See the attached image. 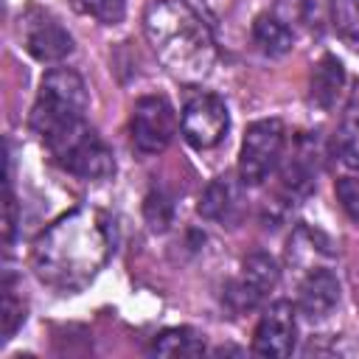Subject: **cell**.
Listing matches in <instances>:
<instances>
[{
    "instance_id": "cell-10",
    "label": "cell",
    "mask_w": 359,
    "mask_h": 359,
    "mask_svg": "<svg viewBox=\"0 0 359 359\" xmlns=\"http://www.w3.org/2000/svg\"><path fill=\"white\" fill-rule=\"evenodd\" d=\"M25 50L36 62H62L73 53V36L48 14H36L25 20Z\"/></svg>"
},
{
    "instance_id": "cell-21",
    "label": "cell",
    "mask_w": 359,
    "mask_h": 359,
    "mask_svg": "<svg viewBox=\"0 0 359 359\" xmlns=\"http://www.w3.org/2000/svg\"><path fill=\"white\" fill-rule=\"evenodd\" d=\"M337 199L342 210L359 222V174H348L337 180Z\"/></svg>"
},
{
    "instance_id": "cell-16",
    "label": "cell",
    "mask_w": 359,
    "mask_h": 359,
    "mask_svg": "<svg viewBox=\"0 0 359 359\" xmlns=\"http://www.w3.org/2000/svg\"><path fill=\"white\" fill-rule=\"evenodd\" d=\"M337 154L348 168H359V101H353L339 121Z\"/></svg>"
},
{
    "instance_id": "cell-14",
    "label": "cell",
    "mask_w": 359,
    "mask_h": 359,
    "mask_svg": "<svg viewBox=\"0 0 359 359\" xmlns=\"http://www.w3.org/2000/svg\"><path fill=\"white\" fill-rule=\"evenodd\" d=\"M252 39H255L258 50L266 53V56H283L294 45V34L272 11L255 17V22H252Z\"/></svg>"
},
{
    "instance_id": "cell-3",
    "label": "cell",
    "mask_w": 359,
    "mask_h": 359,
    "mask_svg": "<svg viewBox=\"0 0 359 359\" xmlns=\"http://www.w3.org/2000/svg\"><path fill=\"white\" fill-rule=\"evenodd\" d=\"M87 107L90 95L84 79L70 67H53L42 76L39 95L31 109V129L53 151L84 126Z\"/></svg>"
},
{
    "instance_id": "cell-20",
    "label": "cell",
    "mask_w": 359,
    "mask_h": 359,
    "mask_svg": "<svg viewBox=\"0 0 359 359\" xmlns=\"http://www.w3.org/2000/svg\"><path fill=\"white\" fill-rule=\"evenodd\" d=\"M22 320H25L22 297H17V289L6 278V283H3V339H11L17 334V328L22 325Z\"/></svg>"
},
{
    "instance_id": "cell-22",
    "label": "cell",
    "mask_w": 359,
    "mask_h": 359,
    "mask_svg": "<svg viewBox=\"0 0 359 359\" xmlns=\"http://www.w3.org/2000/svg\"><path fill=\"white\" fill-rule=\"evenodd\" d=\"M14 227H17V199L11 194V188L6 191V241L14 238Z\"/></svg>"
},
{
    "instance_id": "cell-19",
    "label": "cell",
    "mask_w": 359,
    "mask_h": 359,
    "mask_svg": "<svg viewBox=\"0 0 359 359\" xmlns=\"http://www.w3.org/2000/svg\"><path fill=\"white\" fill-rule=\"evenodd\" d=\"M79 14L98 20L101 25H118L126 14V0H70Z\"/></svg>"
},
{
    "instance_id": "cell-1",
    "label": "cell",
    "mask_w": 359,
    "mask_h": 359,
    "mask_svg": "<svg viewBox=\"0 0 359 359\" xmlns=\"http://www.w3.org/2000/svg\"><path fill=\"white\" fill-rule=\"evenodd\" d=\"M112 255V227L98 210H73L56 219L34 244V269L59 292L84 289Z\"/></svg>"
},
{
    "instance_id": "cell-6",
    "label": "cell",
    "mask_w": 359,
    "mask_h": 359,
    "mask_svg": "<svg viewBox=\"0 0 359 359\" xmlns=\"http://www.w3.org/2000/svg\"><path fill=\"white\" fill-rule=\"evenodd\" d=\"M177 135V112L163 95H143L132 109V143L143 154H160Z\"/></svg>"
},
{
    "instance_id": "cell-8",
    "label": "cell",
    "mask_w": 359,
    "mask_h": 359,
    "mask_svg": "<svg viewBox=\"0 0 359 359\" xmlns=\"http://www.w3.org/2000/svg\"><path fill=\"white\" fill-rule=\"evenodd\" d=\"M180 126H182V137L194 149L202 151V149H213L224 140L227 126H230V115H227V107L219 95L199 93V95L188 98V104L182 107Z\"/></svg>"
},
{
    "instance_id": "cell-2",
    "label": "cell",
    "mask_w": 359,
    "mask_h": 359,
    "mask_svg": "<svg viewBox=\"0 0 359 359\" xmlns=\"http://www.w3.org/2000/svg\"><path fill=\"white\" fill-rule=\"evenodd\" d=\"M143 31L174 76L196 81L210 73L216 62L210 28L185 0H154L143 14Z\"/></svg>"
},
{
    "instance_id": "cell-11",
    "label": "cell",
    "mask_w": 359,
    "mask_h": 359,
    "mask_svg": "<svg viewBox=\"0 0 359 359\" xmlns=\"http://www.w3.org/2000/svg\"><path fill=\"white\" fill-rule=\"evenodd\" d=\"M339 303V280L331 269H309V275L300 280L297 289V309L309 320H323L328 317Z\"/></svg>"
},
{
    "instance_id": "cell-7",
    "label": "cell",
    "mask_w": 359,
    "mask_h": 359,
    "mask_svg": "<svg viewBox=\"0 0 359 359\" xmlns=\"http://www.w3.org/2000/svg\"><path fill=\"white\" fill-rule=\"evenodd\" d=\"M278 280H280V269H278L275 258H269L266 252H252L244 258L241 272L227 283L224 303L236 314L250 311L264 303V297L278 286Z\"/></svg>"
},
{
    "instance_id": "cell-13",
    "label": "cell",
    "mask_w": 359,
    "mask_h": 359,
    "mask_svg": "<svg viewBox=\"0 0 359 359\" xmlns=\"http://www.w3.org/2000/svg\"><path fill=\"white\" fill-rule=\"evenodd\" d=\"M345 87V70L342 62L331 53L320 56V62L311 70V101L323 109H331Z\"/></svg>"
},
{
    "instance_id": "cell-5",
    "label": "cell",
    "mask_w": 359,
    "mask_h": 359,
    "mask_svg": "<svg viewBox=\"0 0 359 359\" xmlns=\"http://www.w3.org/2000/svg\"><path fill=\"white\" fill-rule=\"evenodd\" d=\"M53 157L65 171H70L79 180H107L115 174L112 149L87 126H81L65 143H59L53 149Z\"/></svg>"
},
{
    "instance_id": "cell-15",
    "label": "cell",
    "mask_w": 359,
    "mask_h": 359,
    "mask_svg": "<svg viewBox=\"0 0 359 359\" xmlns=\"http://www.w3.org/2000/svg\"><path fill=\"white\" fill-rule=\"evenodd\" d=\"M151 353L157 356H202L205 353V337L194 328H165L154 337Z\"/></svg>"
},
{
    "instance_id": "cell-9",
    "label": "cell",
    "mask_w": 359,
    "mask_h": 359,
    "mask_svg": "<svg viewBox=\"0 0 359 359\" xmlns=\"http://www.w3.org/2000/svg\"><path fill=\"white\" fill-rule=\"evenodd\" d=\"M294 342H297L294 309L289 300H278L261 314V320L255 325V337H252V351L258 356L283 359L294 351Z\"/></svg>"
},
{
    "instance_id": "cell-18",
    "label": "cell",
    "mask_w": 359,
    "mask_h": 359,
    "mask_svg": "<svg viewBox=\"0 0 359 359\" xmlns=\"http://www.w3.org/2000/svg\"><path fill=\"white\" fill-rule=\"evenodd\" d=\"M331 25L348 48L359 50V0H331Z\"/></svg>"
},
{
    "instance_id": "cell-17",
    "label": "cell",
    "mask_w": 359,
    "mask_h": 359,
    "mask_svg": "<svg viewBox=\"0 0 359 359\" xmlns=\"http://www.w3.org/2000/svg\"><path fill=\"white\" fill-rule=\"evenodd\" d=\"M272 14L292 31H311L317 22V0H275Z\"/></svg>"
},
{
    "instance_id": "cell-12",
    "label": "cell",
    "mask_w": 359,
    "mask_h": 359,
    "mask_svg": "<svg viewBox=\"0 0 359 359\" xmlns=\"http://www.w3.org/2000/svg\"><path fill=\"white\" fill-rule=\"evenodd\" d=\"M238 210H241V188L230 174L216 177L199 199V216H205L208 222H233Z\"/></svg>"
},
{
    "instance_id": "cell-4",
    "label": "cell",
    "mask_w": 359,
    "mask_h": 359,
    "mask_svg": "<svg viewBox=\"0 0 359 359\" xmlns=\"http://www.w3.org/2000/svg\"><path fill=\"white\" fill-rule=\"evenodd\" d=\"M286 146V126L278 118H264L247 126L238 154V177L244 185H261L278 168Z\"/></svg>"
}]
</instances>
